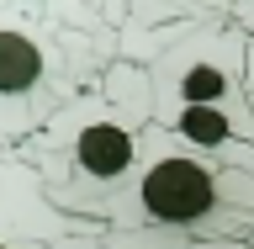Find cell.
Here are the masks:
<instances>
[{"label": "cell", "instance_id": "277c9868", "mask_svg": "<svg viewBox=\"0 0 254 249\" xmlns=\"http://www.w3.org/2000/svg\"><path fill=\"white\" fill-rule=\"evenodd\" d=\"M79 53H85V43H74V37H59L21 16H0V117H5L0 133H5V149H21L79 95Z\"/></svg>", "mask_w": 254, "mask_h": 249}, {"label": "cell", "instance_id": "52a82bcc", "mask_svg": "<svg viewBox=\"0 0 254 249\" xmlns=\"http://www.w3.org/2000/svg\"><path fill=\"white\" fill-rule=\"evenodd\" d=\"M244 249H254V239H249V244H244Z\"/></svg>", "mask_w": 254, "mask_h": 249}, {"label": "cell", "instance_id": "6da1fadb", "mask_svg": "<svg viewBox=\"0 0 254 249\" xmlns=\"http://www.w3.org/2000/svg\"><path fill=\"white\" fill-rule=\"evenodd\" d=\"M254 239V170L148 127L143 165L106 218V249H244Z\"/></svg>", "mask_w": 254, "mask_h": 249}, {"label": "cell", "instance_id": "7a4b0ae2", "mask_svg": "<svg viewBox=\"0 0 254 249\" xmlns=\"http://www.w3.org/2000/svg\"><path fill=\"white\" fill-rule=\"evenodd\" d=\"M148 127H154L148 69L117 59L106 85L79 90L43 133H32L21 149H5V154H27L32 175L43 180L59 212L111 218V207L122 202V191L143 165Z\"/></svg>", "mask_w": 254, "mask_h": 249}, {"label": "cell", "instance_id": "5b68a950", "mask_svg": "<svg viewBox=\"0 0 254 249\" xmlns=\"http://www.w3.org/2000/svg\"><path fill=\"white\" fill-rule=\"evenodd\" d=\"M201 21H233V0H127V32L122 53L138 48L143 37H164L180 27H201Z\"/></svg>", "mask_w": 254, "mask_h": 249}, {"label": "cell", "instance_id": "8992f818", "mask_svg": "<svg viewBox=\"0 0 254 249\" xmlns=\"http://www.w3.org/2000/svg\"><path fill=\"white\" fill-rule=\"evenodd\" d=\"M233 27H244L254 37V0H233Z\"/></svg>", "mask_w": 254, "mask_h": 249}, {"label": "cell", "instance_id": "3957f363", "mask_svg": "<svg viewBox=\"0 0 254 249\" xmlns=\"http://www.w3.org/2000/svg\"><path fill=\"white\" fill-rule=\"evenodd\" d=\"M249 59H254V37L233 21H201V27L164 32V48L148 59L154 122L170 111H190V106L254 117Z\"/></svg>", "mask_w": 254, "mask_h": 249}]
</instances>
